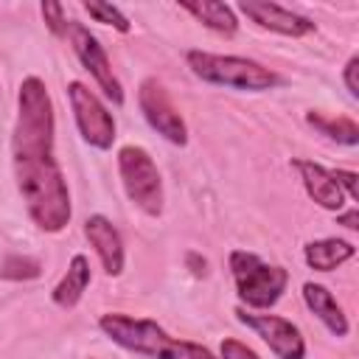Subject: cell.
I'll use <instances>...</instances> for the list:
<instances>
[{
    "label": "cell",
    "instance_id": "18",
    "mask_svg": "<svg viewBox=\"0 0 359 359\" xmlns=\"http://www.w3.org/2000/svg\"><path fill=\"white\" fill-rule=\"evenodd\" d=\"M42 275V264L31 255H6L0 261V278L6 280H34Z\"/></svg>",
    "mask_w": 359,
    "mask_h": 359
},
{
    "label": "cell",
    "instance_id": "7",
    "mask_svg": "<svg viewBox=\"0 0 359 359\" xmlns=\"http://www.w3.org/2000/svg\"><path fill=\"white\" fill-rule=\"evenodd\" d=\"M65 36L70 39L73 53H76V59L81 62V67L95 79L98 90H101V93H104L115 107H121V104H123V87H121L118 76L112 73L109 56H107L104 45L98 42V36H95V34H90V28H87L84 22H76V20H70V25H67V34H65Z\"/></svg>",
    "mask_w": 359,
    "mask_h": 359
},
{
    "label": "cell",
    "instance_id": "1",
    "mask_svg": "<svg viewBox=\"0 0 359 359\" xmlns=\"http://www.w3.org/2000/svg\"><path fill=\"white\" fill-rule=\"evenodd\" d=\"M53 101L39 76H25L17 93V121L11 135V165L17 191L31 222L45 233H62L70 224V188L56 160Z\"/></svg>",
    "mask_w": 359,
    "mask_h": 359
},
{
    "label": "cell",
    "instance_id": "4",
    "mask_svg": "<svg viewBox=\"0 0 359 359\" xmlns=\"http://www.w3.org/2000/svg\"><path fill=\"white\" fill-rule=\"evenodd\" d=\"M227 264L236 283V294L247 309L269 311L289 286V272L283 266L266 264L261 255L250 250H233Z\"/></svg>",
    "mask_w": 359,
    "mask_h": 359
},
{
    "label": "cell",
    "instance_id": "13",
    "mask_svg": "<svg viewBox=\"0 0 359 359\" xmlns=\"http://www.w3.org/2000/svg\"><path fill=\"white\" fill-rule=\"evenodd\" d=\"M303 303L306 309L334 334V337H348L351 331V323H348V314L342 311V306L337 303V297L323 286V283H314V280H306L303 283Z\"/></svg>",
    "mask_w": 359,
    "mask_h": 359
},
{
    "label": "cell",
    "instance_id": "5",
    "mask_svg": "<svg viewBox=\"0 0 359 359\" xmlns=\"http://www.w3.org/2000/svg\"><path fill=\"white\" fill-rule=\"evenodd\" d=\"M118 174L129 202L146 216L157 219L163 213V180L157 163L143 146H121L118 149Z\"/></svg>",
    "mask_w": 359,
    "mask_h": 359
},
{
    "label": "cell",
    "instance_id": "15",
    "mask_svg": "<svg viewBox=\"0 0 359 359\" xmlns=\"http://www.w3.org/2000/svg\"><path fill=\"white\" fill-rule=\"evenodd\" d=\"M180 8L188 11L191 17H196L205 28L222 34V36H233L238 31V17L233 11V6L219 3V0H180Z\"/></svg>",
    "mask_w": 359,
    "mask_h": 359
},
{
    "label": "cell",
    "instance_id": "2",
    "mask_svg": "<svg viewBox=\"0 0 359 359\" xmlns=\"http://www.w3.org/2000/svg\"><path fill=\"white\" fill-rule=\"evenodd\" d=\"M98 328L107 339L146 359H219L210 348L171 337L160 323L149 317H129L121 311H107L98 317Z\"/></svg>",
    "mask_w": 359,
    "mask_h": 359
},
{
    "label": "cell",
    "instance_id": "19",
    "mask_svg": "<svg viewBox=\"0 0 359 359\" xmlns=\"http://www.w3.org/2000/svg\"><path fill=\"white\" fill-rule=\"evenodd\" d=\"M84 11L95 20V22H104V25H112L115 31H121V34H129V20H126V14L118 8V6H112V3H101V0H84Z\"/></svg>",
    "mask_w": 359,
    "mask_h": 359
},
{
    "label": "cell",
    "instance_id": "20",
    "mask_svg": "<svg viewBox=\"0 0 359 359\" xmlns=\"http://www.w3.org/2000/svg\"><path fill=\"white\" fill-rule=\"evenodd\" d=\"M39 11H42V20H45V25H48V31H50L53 36H65V34H67L70 20H67V11H65L62 3L48 0V3L39 6Z\"/></svg>",
    "mask_w": 359,
    "mask_h": 359
},
{
    "label": "cell",
    "instance_id": "11",
    "mask_svg": "<svg viewBox=\"0 0 359 359\" xmlns=\"http://www.w3.org/2000/svg\"><path fill=\"white\" fill-rule=\"evenodd\" d=\"M84 236L90 241V247L95 250L104 272L109 278H118L123 272L126 264V252H123V238L118 233V227L104 216V213H93L84 219Z\"/></svg>",
    "mask_w": 359,
    "mask_h": 359
},
{
    "label": "cell",
    "instance_id": "24",
    "mask_svg": "<svg viewBox=\"0 0 359 359\" xmlns=\"http://www.w3.org/2000/svg\"><path fill=\"white\" fill-rule=\"evenodd\" d=\"M337 222L345 224L348 230H359V210H356V205H351L345 213L339 210V213H337Z\"/></svg>",
    "mask_w": 359,
    "mask_h": 359
},
{
    "label": "cell",
    "instance_id": "6",
    "mask_svg": "<svg viewBox=\"0 0 359 359\" xmlns=\"http://www.w3.org/2000/svg\"><path fill=\"white\" fill-rule=\"evenodd\" d=\"M67 101H70L73 121H76V129H79L81 140L90 143L98 151L112 149V143H115V118L107 109V104L81 81L67 84Z\"/></svg>",
    "mask_w": 359,
    "mask_h": 359
},
{
    "label": "cell",
    "instance_id": "17",
    "mask_svg": "<svg viewBox=\"0 0 359 359\" xmlns=\"http://www.w3.org/2000/svg\"><path fill=\"white\" fill-rule=\"evenodd\" d=\"M306 123L314 126L320 135H325L328 140L339 143V146H356L359 143V126L353 118L339 115V118H325L320 112H306Z\"/></svg>",
    "mask_w": 359,
    "mask_h": 359
},
{
    "label": "cell",
    "instance_id": "23",
    "mask_svg": "<svg viewBox=\"0 0 359 359\" xmlns=\"http://www.w3.org/2000/svg\"><path fill=\"white\" fill-rule=\"evenodd\" d=\"M356 70H359V56H351L345 62V70H342V81H345V90L351 98H359V81H356Z\"/></svg>",
    "mask_w": 359,
    "mask_h": 359
},
{
    "label": "cell",
    "instance_id": "8",
    "mask_svg": "<svg viewBox=\"0 0 359 359\" xmlns=\"http://www.w3.org/2000/svg\"><path fill=\"white\" fill-rule=\"evenodd\" d=\"M137 107H140L146 123L163 140H168L174 146H185L188 143V126H185L180 109L174 107L168 90L154 76H149V79L140 81V87H137Z\"/></svg>",
    "mask_w": 359,
    "mask_h": 359
},
{
    "label": "cell",
    "instance_id": "22",
    "mask_svg": "<svg viewBox=\"0 0 359 359\" xmlns=\"http://www.w3.org/2000/svg\"><path fill=\"white\" fill-rule=\"evenodd\" d=\"M331 174H334V180H337V185L342 188L345 199H348V202H359V191H356L359 174H356V171H348V168H331Z\"/></svg>",
    "mask_w": 359,
    "mask_h": 359
},
{
    "label": "cell",
    "instance_id": "10",
    "mask_svg": "<svg viewBox=\"0 0 359 359\" xmlns=\"http://www.w3.org/2000/svg\"><path fill=\"white\" fill-rule=\"evenodd\" d=\"M238 11L255 22L258 28H266L272 34H280V36H292V39H300V36H309L314 34V22L292 8H283L278 3H269V0H241L238 3Z\"/></svg>",
    "mask_w": 359,
    "mask_h": 359
},
{
    "label": "cell",
    "instance_id": "21",
    "mask_svg": "<svg viewBox=\"0 0 359 359\" xmlns=\"http://www.w3.org/2000/svg\"><path fill=\"white\" fill-rule=\"evenodd\" d=\"M219 359H261L250 345L233 339V337H224L219 342Z\"/></svg>",
    "mask_w": 359,
    "mask_h": 359
},
{
    "label": "cell",
    "instance_id": "16",
    "mask_svg": "<svg viewBox=\"0 0 359 359\" xmlns=\"http://www.w3.org/2000/svg\"><path fill=\"white\" fill-rule=\"evenodd\" d=\"M353 255H356V247L345 238H317V241H309L303 247L306 264L317 272H334L337 266H342Z\"/></svg>",
    "mask_w": 359,
    "mask_h": 359
},
{
    "label": "cell",
    "instance_id": "3",
    "mask_svg": "<svg viewBox=\"0 0 359 359\" xmlns=\"http://www.w3.org/2000/svg\"><path fill=\"white\" fill-rule=\"evenodd\" d=\"M185 62L191 67V73L208 84H219V87H230V90H244V93H264V90H275L283 79L264 67L255 59L247 56H222V53H210V50H185Z\"/></svg>",
    "mask_w": 359,
    "mask_h": 359
},
{
    "label": "cell",
    "instance_id": "14",
    "mask_svg": "<svg viewBox=\"0 0 359 359\" xmlns=\"http://www.w3.org/2000/svg\"><path fill=\"white\" fill-rule=\"evenodd\" d=\"M90 280H93V275H90V261H87V255L76 252V255L70 258V264H67V272H65V275L59 278V283L53 286L50 300H53L59 309L70 311V309H76L79 300L84 297Z\"/></svg>",
    "mask_w": 359,
    "mask_h": 359
},
{
    "label": "cell",
    "instance_id": "12",
    "mask_svg": "<svg viewBox=\"0 0 359 359\" xmlns=\"http://www.w3.org/2000/svg\"><path fill=\"white\" fill-rule=\"evenodd\" d=\"M292 165L297 168L300 182H303V188H306V194H309V199L314 205H320L323 210H331V213H339L342 210L345 194L337 185L331 168H325V165H320L314 160H303V157H294Z\"/></svg>",
    "mask_w": 359,
    "mask_h": 359
},
{
    "label": "cell",
    "instance_id": "9",
    "mask_svg": "<svg viewBox=\"0 0 359 359\" xmlns=\"http://www.w3.org/2000/svg\"><path fill=\"white\" fill-rule=\"evenodd\" d=\"M233 314L241 325L255 331V337H261L278 359H306V339L292 320L269 311L258 314L252 309H236Z\"/></svg>",
    "mask_w": 359,
    "mask_h": 359
}]
</instances>
